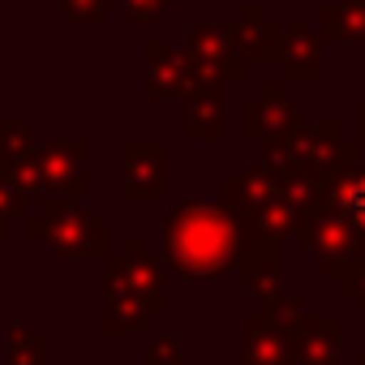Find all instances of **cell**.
Instances as JSON below:
<instances>
[{"label": "cell", "instance_id": "1", "mask_svg": "<svg viewBox=\"0 0 365 365\" xmlns=\"http://www.w3.org/2000/svg\"><path fill=\"white\" fill-rule=\"evenodd\" d=\"M344 207H348V215H352V220L365 228V176L356 180V185H352L348 194H344Z\"/></svg>", "mask_w": 365, "mask_h": 365}]
</instances>
